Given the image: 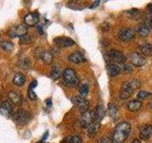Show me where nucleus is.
Instances as JSON below:
<instances>
[{"label": "nucleus", "instance_id": "1", "mask_svg": "<svg viewBox=\"0 0 152 143\" xmlns=\"http://www.w3.org/2000/svg\"><path fill=\"white\" fill-rule=\"evenodd\" d=\"M131 132V125L128 122H121L115 127L112 133L113 143H124Z\"/></svg>", "mask_w": 152, "mask_h": 143}, {"label": "nucleus", "instance_id": "2", "mask_svg": "<svg viewBox=\"0 0 152 143\" xmlns=\"http://www.w3.org/2000/svg\"><path fill=\"white\" fill-rule=\"evenodd\" d=\"M140 85H141L140 81L137 79H133L130 81H127V82H125L121 87L120 99L125 100V99L128 98L136 89L140 87Z\"/></svg>", "mask_w": 152, "mask_h": 143}, {"label": "nucleus", "instance_id": "3", "mask_svg": "<svg viewBox=\"0 0 152 143\" xmlns=\"http://www.w3.org/2000/svg\"><path fill=\"white\" fill-rule=\"evenodd\" d=\"M62 78H63V82L69 87H75L79 83L78 76L76 74L75 71L70 68H66L63 71Z\"/></svg>", "mask_w": 152, "mask_h": 143}, {"label": "nucleus", "instance_id": "4", "mask_svg": "<svg viewBox=\"0 0 152 143\" xmlns=\"http://www.w3.org/2000/svg\"><path fill=\"white\" fill-rule=\"evenodd\" d=\"M31 118V114L28 111H26V110H18L13 116L14 122H15L17 125H20V126L28 124L30 122Z\"/></svg>", "mask_w": 152, "mask_h": 143}, {"label": "nucleus", "instance_id": "5", "mask_svg": "<svg viewBox=\"0 0 152 143\" xmlns=\"http://www.w3.org/2000/svg\"><path fill=\"white\" fill-rule=\"evenodd\" d=\"M107 58L111 61V63L117 64V65L125 64L126 61V57L125 56V55L117 50H110L107 52Z\"/></svg>", "mask_w": 152, "mask_h": 143}, {"label": "nucleus", "instance_id": "6", "mask_svg": "<svg viewBox=\"0 0 152 143\" xmlns=\"http://www.w3.org/2000/svg\"><path fill=\"white\" fill-rule=\"evenodd\" d=\"M28 32V28L26 25H16L13 26L9 30L8 32V35L12 38H15V37H22L24 35H26Z\"/></svg>", "mask_w": 152, "mask_h": 143}, {"label": "nucleus", "instance_id": "7", "mask_svg": "<svg viewBox=\"0 0 152 143\" xmlns=\"http://www.w3.org/2000/svg\"><path fill=\"white\" fill-rule=\"evenodd\" d=\"M135 37V32L129 28H123L118 32V38L122 42H128Z\"/></svg>", "mask_w": 152, "mask_h": 143}, {"label": "nucleus", "instance_id": "8", "mask_svg": "<svg viewBox=\"0 0 152 143\" xmlns=\"http://www.w3.org/2000/svg\"><path fill=\"white\" fill-rule=\"evenodd\" d=\"M71 100H72V102H73V104L75 105V106L77 107L81 112H82V114L88 111L89 103L86 98L80 97V95H77V97H72V99H71Z\"/></svg>", "mask_w": 152, "mask_h": 143}, {"label": "nucleus", "instance_id": "9", "mask_svg": "<svg viewBox=\"0 0 152 143\" xmlns=\"http://www.w3.org/2000/svg\"><path fill=\"white\" fill-rule=\"evenodd\" d=\"M13 107L11 101L9 100H4V101L0 104V114L5 117H10L12 114Z\"/></svg>", "mask_w": 152, "mask_h": 143}, {"label": "nucleus", "instance_id": "10", "mask_svg": "<svg viewBox=\"0 0 152 143\" xmlns=\"http://www.w3.org/2000/svg\"><path fill=\"white\" fill-rule=\"evenodd\" d=\"M93 121H95L93 112H86L83 113L82 116L80 117V124L83 128H88V126L91 124Z\"/></svg>", "mask_w": 152, "mask_h": 143}, {"label": "nucleus", "instance_id": "11", "mask_svg": "<svg viewBox=\"0 0 152 143\" xmlns=\"http://www.w3.org/2000/svg\"><path fill=\"white\" fill-rule=\"evenodd\" d=\"M39 22V13H30L24 16V23L26 26L32 27Z\"/></svg>", "mask_w": 152, "mask_h": 143}, {"label": "nucleus", "instance_id": "12", "mask_svg": "<svg viewBox=\"0 0 152 143\" xmlns=\"http://www.w3.org/2000/svg\"><path fill=\"white\" fill-rule=\"evenodd\" d=\"M130 60H131L132 65H134L136 67H142L146 63V60L145 59V57L137 52H133L130 55Z\"/></svg>", "mask_w": 152, "mask_h": 143}, {"label": "nucleus", "instance_id": "13", "mask_svg": "<svg viewBox=\"0 0 152 143\" xmlns=\"http://www.w3.org/2000/svg\"><path fill=\"white\" fill-rule=\"evenodd\" d=\"M54 43L56 45H58L59 47H70L73 46L75 44L74 40H72L69 37H56L54 38Z\"/></svg>", "mask_w": 152, "mask_h": 143}, {"label": "nucleus", "instance_id": "14", "mask_svg": "<svg viewBox=\"0 0 152 143\" xmlns=\"http://www.w3.org/2000/svg\"><path fill=\"white\" fill-rule=\"evenodd\" d=\"M107 113H108L109 117L112 119V121H116L119 117V114H120L119 107L114 103H109L107 107Z\"/></svg>", "mask_w": 152, "mask_h": 143}, {"label": "nucleus", "instance_id": "15", "mask_svg": "<svg viewBox=\"0 0 152 143\" xmlns=\"http://www.w3.org/2000/svg\"><path fill=\"white\" fill-rule=\"evenodd\" d=\"M107 69L108 75L111 76V77L119 75L122 72L120 65H117V64H114V63H108L107 66Z\"/></svg>", "mask_w": 152, "mask_h": 143}, {"label": "nucleus", "instance_id": "16", "mask_svg": "<svg viewBox=\"0 0 152 143\" xmlns=\"http://www.w3.org/2000/svg\"><path fill=\"white\" fill-rule=\"evenodd\" d=\"M152 136V125H145L141 128L140 137L142 140H146Z\"/></svg>", "mask_w": 152, "mask_h": 143}, {"label": "nucleus", "instance_id": "17", "mask_svg": "<svg viewBox=\"0 0 152 143\" xmlns=\"http://www.w3.org/2000/svg\"><path fill=\"white\" fill-rule=\"evenodd\" d=\"M92 112H93L95 121H99V122H101L103 120V118L104 117V114H106V111H104V109L102 105H98L96 109Z\"/></svg>", "mask_w": 152, "mask_h": 143}, {"label": "nucleus", "instance_id": "18", "mask_svg": "<svg viewBox=\"0 0 152 143\" xmlns=\"http://www.w3.org/2000/svg\"><path fill=\"white\" fill-rule=\"evenodd\" d=\"M69 60L71 61L74 64H80V63H83V62L86 61L84 55L79 52H73V54H71L69 56Z\"/></svg>", "mask_w": 152, "mask_h": 143}, {"label": "nucleus", "instance_id": "19", "mask_svg": "<svg viewBox=\"0 0 152 143\" xmlns=\"http://www.w3.org/2000/svg\"><path fill=\"white\" fill-rule=\"evenodd\" d=\"M31 62L28 56H20V58L17 61V66L23 70H28L31 68Z\"/></svg>", "mask_w": 152, "mask_h": 143}, {"label": "nucleus", "instance_id": "20", "mask_svg": "<svg viewBox=\"0 0 152 143\" xmlns=\"http://www.w3.org/2000/svg\"><path fill=\"white\" fill-rule=\"evenodd\" d=\"M100 129V122L99 121H93L88 128V136L89 137H93L97 135V133Z\"/></svg>", "mask_w": 152, "mask_h": 143}, {"label": "nucleus", "instance_id": "21", "mask_svg": "<svg viewBox=\"0 0 152 143\" xmlns=\"http://www.w3.org/2000/svg\"><path fill=\"white\" fill-rule=\"evenodd\" d=\"M142 107V102L139 99H133L131 101H129L126 105V108L128 111L130 112H136L138 110H140Z\"/></svg>", "mask_w": 152, "mask_h": 143}, {"label": "nucleus", "instance_id": "22", "mask_svg": "<svg viewBox=\"0 0 152 143\" xmlns=\"http://www.w3.org/2000/svg\"><path fill=\"white\" fill-rule=\"evenodd\" d=\"M39 58L44 62L45 64H50L52 60H53V56L50 54V52L45 51V52H41L40 55H39Z\"/></svg>", "mask_w": 152, "mask_h": 143}, {"label": "nucleus", "instance_id": "23", "mask_svg": "<svg viewBox=\"0 0 152 143\" xmlns=\"http://www.w3.org/2000/svg\"><path fill=\"white\" fill-rule=\"evenodd\" d=\"M9 98H10V101L12 102L13 104H16L19 105L21 104L23 101V98L21 97L20 94L15 93V92H11L9 94Z\"/></svg>", "mask_w": 152, "mask_h": 143}, {"label": "nucleus", "instance_id": "24", "mask_svg": "<svg viewBox=\"0 0 152 143\" xmlns=\"http://www.w3.org/2000/svg\"><path fill=\"white\" fill-rule=\"evenodd\" d=\"M26 82V76L24 75L22 73H18L13 76V84L18 86V87H21Z\"/></svg>", "mask_w": 152, "mask_h": 143}, {"label": "nucleus", "instance_id": "25", "mask_svg": "<svg viewBox=\"0 0 152 143\" xmlns=\"http://www.w3.org/2000/svg\"><path fill=\"white\" fill-rule=\"evenodd\" d=\"M36 86H37V81L36 80H33L32 82L30 84V86H28V98L31 99V100H35L37 98L36 94L34 93V89H35Z\"/></svg>", "mask_w": 152, "mask_h": 143}, {"label": "nucleus", "instance_id": "26", "mask_svg": "<svg viewBox=\"0 0 152 143\" xmlns=\"http://www.w3.org/2000/svg\"><path fill=\"white\" fill-rule=\"evenodd\" d=\"M138 33L142 37H146L149 35V28L147 27L146 24H140L138 26Z\"/></svg>", "mask_w": 152, "mask_h": 143}, {"label": "nucleus", "instance_id": "27", "mask_svg": "<svg viewBox=\"0 0 152 143\" xmlns=\"http://www.w3.org/2000/svg\"><path fill=\"white\" fill-rule=\"evenodd\" d=\"M63 74V73L61 72V70L59 69L58 66L56 65H53L51 68V71H50V76L51 78H53L54 80H57L61 77V75Z\"/></svg>", "mask_w": 152, "mask_h": 143}, {"label": "nucleus", "instance_id": "28", "mask_svg": "<svg viewBox=\"0 0 152 143\" xmlns=\"http://www.w3.org/2000/svg\"><path fill=\"white\" fill-rule=\"evenodd\" d=\"M141 52H142V55L145 57L150 56L152 55V45L145 44L144 46H142L141 47Z\"/></svg>", "mask_w": 152, "mask_h": 143}, {"label": "nucleus", "instance_id": "29", "mask_svg": "<svg viewBox=\"0 0 152 143\" xmlns=\"http://www.w3.org/2000/svg\"><path fill=\"white\" fill-rule=\"evenodd\" d=\"M1 48L5 52H11L13 50V44L11 41H3L1 43Z\"/></svg>", "mask_w": 152, "mask_h": 143}, {"label": "nucleus", "instance_id": "30", "mask_svg": "<svg viewBox=\"0 0 152 143\" xmlns=\"http://www.w3.org/2000/svg\"><path fill=\"white\" fill-rule=\"evenodd\" d=\"M64 143H82V138L78 136H73L64 140Z\"/></svg>", "mask_w": 152, "mask_h": 143}, {"label": "nucleus", "instance_id": "31", "mask_svg": "<svg viewBox=\"0 0 152 143\" xmlns=\"http://www.w3.org/2000/svg\"><path fill=\"white\" fill-rule=\"evenodd\" d=\"M79 93H80V97H86L88 94V84H84L81 86V88L79 90Z\"/></svg>", "mask_w": 152, "mask_h": 143}, {"label": "nucleus", "instance_id": "32", "mask_svg": "<svg viewBox=\"0 0 152 143\" xmlns=\"http://www.w3.org/2000/svg\"><path fill=\"white\" fill-rule=\"evenodd\" d=\"M150 95H151V94L148 92H145V91H140V92L137 94V98L139 100H142V99H145L147 97H149Z\"/></svg>", "mask_w": 152, "mask_h": 143}, {"label": "nucleus", "instance_id": "33", "mask_svg": "<svg viewBox=\"0 0 152 143\" xmlns=\"http://www.w3.org/2000/svg\"><path fill=\"white\" fill-rule=\"evenodd\" d=\"M79 1H69L68 4V6L71 9H73V10H82L83 7H80L79 6Z\"/></svg>", "mask_w": 152, "mask_h": 143}, {"label": "nucleus", "instance_id": "34", "mask_svg": "<svg viewBox=\"0 0 152 143\" xmlns=\"http://www.w3.org/2000/svg\"><path fill=\"white\" fill-rule=\"evenodd\" d=\"M122 72H124L125 74H130L132 73V68L130 65H126V64H122L120 65Z\"/></svg>", "mask_w": 152, "mask_h": 143}, {"label": "nucleus", "instance_id": "35", "mask_svg": "<svg viewBox=\"0 0 152 143\" xmlns=\"http://www.w3.org/2000/svg\"><path fill=\"white\" fill-rule=\"evenodd\" d=\"M99 143H113L112 136H104L99 139Z\"/></svg>", "mask_w": 152, "mask_h": 143}, {"label": "nucleus", "instance_id": "36", "mask_svg": "<svg viewBox=\"0 0 152 143\" xmlns=\"http://www.w3.org/2000/svg\"><path fill=\"white\" fill-rule=\"evenodd\" d=\"M31 42V37L28 35L20 37V44H28Z\"/></svg>", "mask_w": 152, "mask_h": 143}, {"label": "nucleus", "instance_id": "37", "mask_svg": "<svg viewBox=\"0 0 152 143\" xmlns=\"http://www.w3.org/2000/svg\"><path fill=\"white\" fill-rule=\"evenodd\" d=\"M126 14H128L130 17H136V16H138L140 14V11L139 10H136V9H133V10H131V11H126Z\"/></svg>", "mask_w": 152, "mask_h": 143}, {"label": "nucleus", "instance_id": "38", "mask_svg": "<svg viewBox=\"0 0 152 143\" xmlns=\"http://www.w3.org/2000/svg\"><path fill=\"white\" fill-rule=\"evenodd\" d=\"M99 4H100V1H95L92 3V5H90L89 6V9H94V8H96L97 6H99Z\"/></svg>", "mask_w": 152, "mask_h": 143}, {"label": "nucleus", "instance_id": "39", "mask_svg": "<svg viewBox=\"0 0 152 143\" xmlns=\"http://www.w3.org/2000/svg\"><path fill=\"white\" fill-rule=\"evenodd\" d=\"M48 137H49V132H48V131H47V132L45 133V135H44V136H43V137H42V139H41V141H45V140L47 139V138H48Z\"/></svg>", "mask_w": 152, "mask_h": 143}, {"label": "nucleus", "instance_id": "40", "mask_svg": "<svg viewBox=\"0 0 152 143\" xmlns=\"http://www.w3.org/2000/svg\"><path fill=\"white\" fill-rule=\"evenodd\" d=\"M46 103H47V106H48V107H51L52 102H51V99H50V98L47 99V100H46Z\"/></svg>", "mask_w": 152, "mask_h": 143}, {"label": "nucleus", "instance_id": "41", "mask_svg": "<svg viewBox=\"0 0 152 143\" xmlns=\"http://www.w3.org/2000/svg\"><path fill=\"white\" fill-rule=\"evenodd\" d=\"M38 31H39V32L41 33V35H43L44 33V32H43V26L42 25H38Z\"/></svg>", "mask_w": 152, "mask_h": 143}, {"label": "nucleus", "instance_id": "42", "mask_svg": "<svg viewBox=\"0 0 152 143\" xmlns=\"http://www.w3.org/2000/svg\"><path fill=\"white\" fill-rule=\"evenodd\" d=\"M147 9L149 10V12H150V13H152V4H149L148 6H147Z\"/></svg>", "mask_w": 152, "mask_h": 143}, {"label": "nucleus", "instance_id": "43", "mask_svg": "<svg viewBox=\"0 0 152 143\" xmlns=\"http://www.w3.org/2000/svg\"><path fill=\"white\" fill-rule=\"evenodd\" d=\"M131 143H141V141H140L139 139H134Z\"/></svg>", "mask_w": 152, "mask_h": 143}, {"label": "nucleus", "instance_id": "44", "mask_svg": "<svg viewBox=\"0 0 152 143\" xmlns=\"http://www.w3.org/2000/svg\"><path fill=\"white\" fill-rule=\"evenodd\" d=\"M150 26H151V29H152V18H151V21H150Z\"/></svg>", "mask_w": 152, "mask_h": 143}, {"label": "nucleus", "instance_id": "45", "mask_svg": "<svg viewBox=\"0 0 152 143\" xmlns=\"http://www.w3.org/2000/svg\"><path fill=\"white\" fill-rule=\"evenodd\" d=\"M38 143H43V141H40V142H38Z\"/></svg>", "mask_w": 152, "mask_h": 143}]
</instances>
